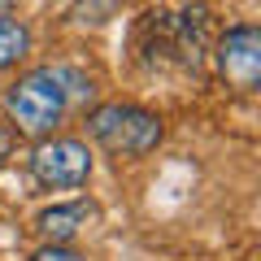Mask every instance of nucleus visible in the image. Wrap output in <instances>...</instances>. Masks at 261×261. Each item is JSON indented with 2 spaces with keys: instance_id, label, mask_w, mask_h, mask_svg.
<instances>
[{
  "instance_id": "nucleus-1",
  "label": "nucleus",
  "mask_w": 261,
  "mask_h": 261,
  "mask_svg": "<svg viewBox=\"0 0 261 261\" xmlns=\"http://www.w3.org/2000/svg\"><path fill=\"white\" fill-rule=\"evenodd\" d=\"M87 96H92V83L79 70H70V65H39V70L22 74L9 87L5 109H9V122H13L18 135L44 140V135H53L57 122L70 113V105L87 100Z\"/></svg>"
},
{
  "instance_id": "nucleus-2",
  "label": "nucleus",
  "mask_w": 261,
  "mask_h": 261,
  "mask_svg": "<svg viewBox=\"0 0 261 261\" xmlns=\"http://www.w3.org/2000/svg\"><path fill=\"white\" fill-rule=\"evenodd\" d=\"M87 130H92V140L100 148L118 152V157H144L161 144V118L140 105H96L87 113Z\"/></svg>"
},
{
  "instance_id": "nucleus-3",
  "label": "nucleus",
  "mask_w": 261,
  "mask_h": 261,
  "mask_svg": "<svg viewBox=\"0 0 261 261\" xmlns=\"http://www.w3.org/2000/svg\"><path fill=\"white\" fill-rule=\"evenodd\" d=\"M92 174V152L79 140H39L31 152V178L48 192H70V187H83Z\"/></svg>"
},
{
  "instance_id": "nucleus-4",
  "label": "nucleus",
  "mask_w": 261,
  "mask_h": 261,
  "mask_svg": "<svg viewBox=\"0 0 261 261\" xmlns=\"http://www.w3.org/2000/svg\"><path fill=\"white\" fill-rule=\"evenodd\" d=\"M218 74L226 79V87L235 92H257L261 87V31L257 27H231L218 39Z\"/></svg>"
},
{
  "instance_id": "nucleus-5",
  "label": "nucleus",
  "mask_w": 261,
  "mask_h": 261,
  "mask_svg": "<svg viewBox=\"0 0 261 261\" xmlns=\"http://www.w3.org/2000/svg\"><path fill=\"white\" fill-rule=\"evenodd\" d=\"M87 218H92V205L74 200V205H53V209H44L35 226H39L53 244H65V240H74V235L87 226Z\"/></svg>"
},
{
  "instance_id": "nucleus-6",
  "label": "nucleus",
  "mask_w": 261,
  "mask_h": 261,
  "mask_svg": "<svg viewBox=\"0 0 261 261\" xmlns=\"http://www.w3.org/2000/svg\"><path fill=\"white\" fill-rule=\"evenodd\" d=\"M27 53H31V31L13 22L9 13H0V70H13Z\"/></svg>"
},
{
  "instance_id": "nucleus-7",
  "label": "nucleus",
  "mask_w": 261,
  "mask_h": 261,
  "mask_svg": "<svg viewBox=\"0 0 261 261\" xmlns=\"http://www.w3.org/2000/svg\"><path fill=\"white\" fill-rule=\"evenodd\" d=\"M31 261H83V257H79L70 244H53V240H48V244H44V248H39Z\"/></svg>"
},
{
  "instance_id": "nucleus-8",
  "label": "nucleus",
  "mask_w": 261,
  "mask_h": 261,
  "mask_svg": "<svg viewBox=\"0 0 261 261\" xmlns=\"http://www.w3.org/2000/svg\"><path fill=\"white\" fill-rule=\"evenodd\" d=\"M13 144H18V130H13V126H0V166L13 157Z\"/></svg>"
}]
</instances>
